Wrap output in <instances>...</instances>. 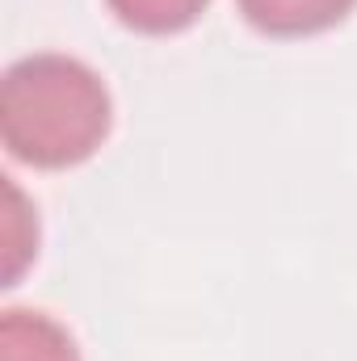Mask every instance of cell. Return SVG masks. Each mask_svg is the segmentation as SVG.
Instances as JSON below:
<instances>
[{"label":"cell","mask_w":357,"mask_h":361,"mask_svg":"<svg viewBox=\"0 0 357 361\" xmlns=\"http://www.w3.org/2000/svg\"><path fill=\"white\" fill-rule=\"evenodd\" d=\"M105 4L135 34H177L206 13L210 0H105Z\"/></svg>","instance_id":"277c9868"},{"label":"cell","mask_w":357,"mask_h":361,"mask_svg":"<svg viewBox=\"0 0 357 361\" xmlns=\"http://www.w3.org/2000/svg\"><path fill=\"white\" fill-rule=\"evenodd\" d=\"M17 223H34V214H25V197H21V189L17 185H8V252H4V286H13L21 269H25V261L38 252L30 240H21V231H17Z\"/></svg>","instance_id":"5b68a950"},{"label":"cell","mask_w":357,"mask_h":361,"mask_svg":"<svg viewBox=\"0 0 357 361\" xmlns=\"http://www.w3.org/2000/svg\"><path fill=\"white\" fill-rule=\"evenodd\" d=\"M244 21L269 38H303L341 25L357 0H236Z\"/></svg>","instance_id":"7a4b0ae2"},{"label":"cell","mask_w":357,"mask_h":361,"mask_svg":"<svg viewBox=\"0 0 357 361\" xmlns=\"http://www.w3.org/2000/svg\"><path fill=\"white\" fill-rule=\"evenodd\" d=\"M109 89L72 55H30L4 72L0 139L30 169H72L109 135Z\"/></svg>","instance_id":"6da1fadb"},{"label":"cell","mask_w":357,"mask_h":361,"mask_svg":"<svg viewBox=\"0 0 357 361\" xmlns=\"http://www.w3.org/2000/svg\"><path fill=\"white\" fill-rule=\"evenodd\" d=\"M0 361H80V353L63 324L42 311L13 307L0 319Z\"/></svg>","instance_id":"3957f363"}]
</instances>
